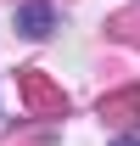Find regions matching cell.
<instances>
[{"instance_id":"obj_2","label":"cell","mask_w":140,"mask_h":146,"mask_svg":"<svg viewBox=\"0 0 140 146\" xmlns=\"http://www.w3.org/2000/svg\"><path fill=\"white\" fill-rule=\"evenodd\" d=\"M118 146H140V135H123V141H118Z\"/></svg>"},{"instance_id":"obj_1","label":"cell","mask_w":140,"mask_h":146,"mask_svg":"<svg viewBox=\"0 0 140 146\" xmlns=\"http://www.w3.org/2000/svg\"><path fill=\"white\" fill-rule=\"evenodd\" d=\"M17 28H22L28 39H45V34L56 28V6H51V0H28V6H17Z\"/></svg>"}]
</instances>
